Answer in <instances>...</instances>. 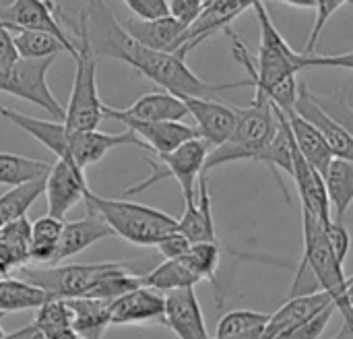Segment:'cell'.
<instances>
[{
    "mask_svg": "<svg viewBox=\"0 0 353 339\" xmlns=\"http://www.w3.org/2000/svg\"><path fill=\"white\" fill-rule=\"evenodd\" d=\"M14 60H19V56L12 46V33L0 27V64H10Z\"/></svg>",
    "mask_w": 353,
    "mask_h": 339,
    "instance_id": "cell-45",
    "label": "cell"
},
{
    "mask_svg": "<svg viewBox=\"0 0 353 339\" xmlns=\"http://www.w3.org/2000/svg\"><path fill=\"white\" fill-rule=\"evenodd\" d=\"M292 180L298 188V195L302 199V209L312 211L325 226L333 220L331 213V203L327 197V186H325V178L321 172H316L298 151L296 143H294V174Z\"/></svg>",
    "mask_w": 353,
    "mask_h": 339,
    "instance_id": "cell-21",
    "label": "cell"
},
{
    "mask_svg": "<svg viewBox=\"0 0 353 339\" xmlns=\"http://www.w3.org/2000/svg\"><path fill=\"white\" fill-rule=\"evenodd\" d=\"M72 311V329L81 339H101L110 327V304L95 298L66 300Z\"/></svg>",
    "mask_w": 353,
    "mask_h": 339,
    "instance_id": "cell-26",
    "label": "cell"
},
{
    "mask_svg": "<svg viewBox=\"0 0 353 339\" xmlns=\"http://www.w3.org/2000/svg\"><path fill=\"white\" fill-rule=\"evenodd\" d=\"M130 12L139 19H159L168 14V2L165 0H122Z\"/></svg>",
    "mask_w": 353,
    "mask_h": 339,
    "instance_id": "cell-44",
    "label": "cell"
},
{
    "mask_svg": "<svg viewBox=\"0 0 353 339\" xmlns=\"http://www.w3.org/2000/svg\"><path fill=\"white\" fill-rule=\"evenodd\" d=\"M178 232L188 238L190 244L199 242H219L215 232L213 207H211V193H209V178L203 174L196 186V199L192 203H184V213L178 220Z\"/></svg>",
    "mask_w": 353,
    "mask_h": 339,
    "instance_id": "cell-20",
    "label": "cell"
},
{
    "mask_svg": "<svg viewBox=\"0 0 353 339\" xmlns=\"http://www.w3.org/2000/svg\"><path fill=\"white\" fill-rule=\"evenodd\" d=\"M182 101L188 108V116H192L196 122L194 128L199 139H203L211 149L223 145L230 139L238 120V112L234 106L203 97H184Z\"/></svg>",
    "mask_w": 353,
    "mask_h": 339,
    "instance_id": "cell-14",
    "label": "cell"
},
{
    "mask_svg": "<svg viewBox=\"0 0 353 339\" xmlns=\"http://www.w3.org/2000/svg\"><path fill=\"white\" fill-rule=\"evenodd\" d=\"M283 4H290V6H300V8H314L316 6V0H279Z\"/></svg>",
    "mask_w": 353,
    "mask_h": 339,
    "instance_id": "cell-46",
    "label": "cell"
},
{
    "mask_svg": "<svg viewBox=\"0 0 353 339\" xmlns=\"http://www.w3.org/2000/svg\"><path fill=\"white\" fill-rule=\"evenodd\" d=\"M165 327L178 339H213L209 336L194 288L165 294Z\"/></svg>",
    "mask_w": 353,
    "mask_h": 339,
    "instance_id": "cell-15",
    "label": "cell"
},
{
    "mask_svg": "<svg viewBox=\"0 0 353 339\" xmlns=\"http://www.w3.org/2000/svg\"><path fill=\"white\" fill-rule=\"evenodd\" d=\"M48 339H54L56 336L72 329V311L66 300L50 298L46 304L37 309V317L33 321Z\"/></svg>",
    "mask_w": 353,
    "mask_h": 339,
    "instance_id": "cell-35",
    "label": "cell"
},
{
    "mask_svg": "<svg viewBox=\"0 0 353 339\" xmlns=\"http://www.w3.org/2000/svg\"><path fill=\"white\" fill-rule=\"evenodd\" d=\"M122 25L134 41L157 52H178L182 46V37L188 29L186 25H182L170 14L159 17V19L130 17Z\"/></svg>",
    "mask_w": 353,
    "mask_h": 339,
    "instance_id": "cell-19",
    "label": "cell"
},
{
    "mask_svg": "<svg viewBox=\"0 0 353 339\" xmlns=\"http://www.w3.org/2000/svg\"><path fill=\"white\" fill-rule=\"evenodd\" d=\"M85 170L68 159H56V164L46 174V201L48 215L56 220H64V215L81 201H85L89 193Z\"/></svg>",
    "mask_w": 353,
    "mask_h": 339,
    "instance_id": "cell-11",
    "label": "cell"
},
{
    "mask_svg": "<svg viewBox=\"0 0 353 339\" xmlns=\"http://www.w3.org/2000/svg\"><path fill=\"white\" fill-rule=\"evenodd\" d=\"M238 120L234 126V133L230 139L211 149L205 162V174L217 166L240 162V159H252L259 162L265 147L271 143V139L277 133V116L269 101H254L246 108H236Z\"/></svg>",
    "mask_w": 353,
    "mask_h": 339,
    "instance_id": "cell-4",
    "label": "cell"
},
{
    "mask_svg": "<svg viewBox=\"0 0 353 339\" xmlns=\"http://www.w3.org/2000/svg\"><path fill=\"white\" fill-rule=\"evenodd\" d=\"M182 263L203 282H211L215 290L219 292V282H217V269L221 263V246L219 242H199L190 244L188 253L180 257Z\"/></svg>",
    "mask_w": 353,
    "mask_h": 339,
    "instance_id": "cell-34",
    "label": "cell"
},
{
    "mask_svg": "<svg viewBox=\"0 0 353 339\" xmlns=\"http://www.w3.org/2000/svg\"><path fill=\"white\" fill-rule=\"evenodd\" d=\"M108 118L118 120L128 130H132L145 143L147 151L153 155L170 153L178 149L180 145L199 137L196 128L184 122H141V120H132L124 116H108Z\"/></svg>",
    "mask_w": 353,
    "mask_h": 339,
    "instance_id": "cell-17",
    "label": "cell"
},
{
    "mask_svg": "<svg viewBox=\"0 0 353 339\" xmlns=\"http://www.w3.org/2000/svg\"><path fill=\"white\" fill-rule=\"evenodd\" d=\"M56 56L39 60H14L10 64H0V91L25 99L41 110H46L54 120L64 122V108L52 93L46 75L54 64Z\"/></svg>",
    "mask_w": 353,
    "mask_h": 339,
    "instance_id": "cell-9",
    "label": "cell"
},
{
    "mask_svg": "<svg viewBox=\"0 0 353 339\" xmlns=\"http://www.w3.org/2000/svg\"><path fill=\"white\" fill-rule=\"evenodd\" d=\"M141 282L145 288H153L161 294H168L174 290L194 288L201 280L182 263V259H172V261H163L153 271L141 275Z\"/></svg>",
    "mask_w": 353,
    "mask_h": 339,
    "instance_id": "cell-30",
    "label": "cell"
},
{
    "mask_svg": "<svg viewBox=\"0 0 353 339\" xmlns=\"http://www.w3.org/2000/svg\"><path fill=\"white\" fill-rule=\"evenodd\" d=\"M302 222H304V255L300 265L312 271L321 290L333 298V304L343 317L345 325L353 327V309L347 300V278L343 273V263H339L327 240L325 224L308 209H302Z\"/></svg>",
    "mask_w": 353,
    "mask_h": 339,
    "instance_id": "cell-5",
    "label": "cell"
},
{
    "mask_svg": "<svg viewBox=\"0 0 353 339\" xmlns=\"http://www.w3.org/2000/svg\"><path fill=\"white\" fill-rule=\"evenodd\" d=\"M323 178H325L333 220L343 224L345 213L350 211L353 203V162L333 159Z\"/></svg>",
    "mask_w": 353,
    "mask_h": 339,
    "instance_id": "cell-27",
    "label": "cell"
},
{
    "mask_svg": "<svg viewBox=\"0 0 353 339\" xmlns=\"http://www.w3.org/2000/svg\"><path fill=\"white\" fill-rule=\"evenodd\" d=\"M261 39L256 58L250 56L246 43L240 39L236 31L225 29L232 39L234 58L248 70V79L254 87V101H269L279 108L283 114L292 112L298 99V72L302 68V52L290 48L285 37L275 27L267 2L254 4Z\"/></svg>",
    "mask_w": 353,
    "mask_h": 339,
    "instance_id": "cell-2",
    "label": "cell"
},
{
    "mask_svg": "<svg viewBox=\"0 0 353 339\" xmlns=\"http://www.w3.org/2000/svg\"><path fill=\"white\" fill-rule=\"evenodd\" d=\"M77 56H74V79L64 110V124L68 130H97L103 120V101L97 89V56L93 54L87 29L79 17L77 27Z\"/></svg>",
    "mask_w": 353,
    "mask_h": 339,
    "instance_id": "cell-6",
    "label": "cell"
},
{
    "mask_svg": "<svg viewBox=\"0 0 353 339\" xmlns=\"http://www.w3.org/2000/svg\"><path fill=\"white\" fill-rule=\"evenodd\" d=\"M155 249L163 255L165 261H172V259L184 257V255L188 253V249H190V242H188L186 236H182V234L176 230V232L168 234L163 240H159V242L155 244Z\"/></svg>",
    "mask_w": 353,
    "mask_h": 339,
    "instance_id": "cell-43",
    "label": "cell"
},
{
    "mask_svg": "<svg viewBox=\"0 0 353 339\" xmlns=\"http://www.w3.org/2000/svg\"><path fill=\"white\" fill-rule=\"evenodd\" d=\"M85 23L93 54L97 58H116L132 66L139 75L151 79L168 93L184 97L215 99L221 91L252 87L250 79L236 83H207L186 64V56L178 52H157L134 41L124 25L118 23L116 14L105 0H87V6L79 14Z\"/></svg>",
    "mask_w": 353,
    "mask_h": 339,
    "instance_id": "cell-1",
    "label": "cell"
},
{
    "mask_svg": "<svg viewBox=\"0 0 353 339\" xmlns=\"http://www.w3.org/2000/svg\"><path fill=\"white\" fill-rule=\"evenodd\" d=\"M62 220L52 215H43L31 224V244H29V261L37 265H54L60 234H62Z\"/></svg>",
    "mask_w": 353,
    "mask_h": 339,
    "instance_id": "cell-29",
    "label": "cell"
},
{
    "mask_svg": "<svg viewBox=\"0 0 353 339\" xmlns=\"http://www.w3.org/2000/svg\"><path fill=\"white\" fill-rule=\"evenodd\" d=\"M316 66H327V68H345L353 70V50L345 54H333V56H316V54H302V68H316Z\"/></svg>",
    "mask_w": 353,
    "mask_h": 339,
    "instance_id": "cell-42",
    "label": "cell"
},
{
    "mask_svg": "<svg viewBox=\"0 0 353 339\" xmlns=\"http://www.w3.org/2000/svg\"><path fill=\"white\" fill-rule=\"evenodd\" d=\"M0 339H6V333L2 331V327H0Z\"/></svg>",
    "mask_w": 353,
    "mask_h": 339,
    "instance_id": "cell-50",
    "label": "cell"
},
{
    "mask_svg": "<svg viewBox=\"0 0 353 339\" xmlns=\"http://www.w3.org/2000/svg\"><path fill=\"white\" fill-rule=\"evenodd\" d=\"M50 168L52 166L48 162L23 157L17 153H0V184L12 188V186L46 176Z\"/></svg>",
    "mask_w": 353,
    "mask_h": 339,
    "instance_id": "cell-32",
    "label": "cell"
},
{
    "mask_svg": "<svg viewBox=\"0 0 353 339\" xmlns=\"http://www.w3.org/2000/svg\"><path fill=\"white\" fill-rule=\"evenodd\" d=\"M312 99L323 108L325 114H329L335 122H339L353 135V108L347 101V89H341L333 95H319L312 91Z\"/></svg>",
    "mask_w": 353,
    "mask_h": 339,
    "instance_id": "cell-37",
    "label": "cell"
},
{
    "mask_svg": "<svg viewBox=\"0 0 353 339\" xmlns=\"http://www.w3.org/2000/svg\"><path fill=\"white\" fill-rule=\"evenodd\" d=\"M288 122H290V130H292V137H294V143L298 147V151L302 153V157L316 170L325 176L327 168L331 166V162L335 159L325 137L319 133V128L308 122L306 118H302L296 110L288 112Z\"/></svg>",
    "mask_w": 353,
    "mask_h": 339,
    "instance_id": "cell-24",
    "label": "cell"
},
{
    "mask_svg": "<svg viewBox=\"0 0 353 339\" xmlns=\"http://www.w3.org/2000/svg\"><path fill=\"white\" fill-rule=\"evenodd\" d=\"M269 319H271V315L248 311V309L230 311V313H225L219 319L215 339L232 338V336H240V333H248V331L261 329V327H265L269 323Z\"/></svg>",
    "mask_w": 353,
    "mask_h": 339,
    "instance_id": "cell-36",
    "label": "cell"
},
{
    "mask_svg": "<svg viewBox=\"0 0 353 339\" xmlns=\"http://www.w3.org/2000/svg\"><path fill=\"white\" fill-rule=\"evenodd\" d=\"M124 263H85V265H25L19 269V280L43 290L50 298L72 300L85 298L89 290L108 273Z\"/></svg>",
    "mask_w": 353,
    "mask_h": 339,
    "instance_id": "cell-7",
    "label": "cell"
},
{
    "mask_svg": "<svg viewBox=\"0 0 353 339\" xmlns=\"http://www.w3.org/2000/svg\"><path fill=\"white\" fill-rule=\"evenodd\" d=\"M54 339H81V338L77 336V331H74V329H68V331H64V333L56 336Z\"/></svg>",
    "mask_w": 353,
    "mask_h": 339,
    "instance_id": "cell-48",
    "label": "cell"
},
{
    "mask_svg": "<svg viewBox=\"0 0 353 339\" xmlns=\"http://www.w3.org/2000/svg\"><path fill=\"white\" fill-rule=\"evenodd\" d=\"M329 339H353V327L350 325H343L341 329H339V333L337 336H333V338Z\"/></svg>",
    "mask_w": 353,
    "mask_h": 339,
    "instance_id": "cell-47",
    "label": "cell"
},
{
    "mask_svg": "<svg viewBox=\"0 0 353 339\" xmlns=\"http://www.w3.org/2000/svg\"><path fill=\"white\" fill-rule=\"evenodd\" d=\"M124 325H163L165 294L153 288H137L110 304V327Z\"/></svg>",
    "mask_w": 353,
    "mask_h": 339,
    "instance_id": "cell-12",
    "label": "cell"
},
{
    "mask_svg": "<svg viewBox=\"0 0 353 339\" xmlns=\"http://www.w3.org/2000/svg\"><path fill=\"white\" fill-rule=\"evenodd\" d=\"M325 234H327V240H329V244H331L335 257L339 259V263H345L347 253H350V244H352V238H350L347 228H345L341 222L331 220V222L325 226Z\"/></svg>",
    "mask_w": 353,
    "mask_h": 339,
    "instance_id": "cell-40",
    "label": "cell"
},
{
    "mask_svg": "<svg viewBox=\"0 0 353 339\" xmlns=\"http://www.w3.org/2000/svg\"><path fill=\"white\" fill-rule=\"evenodd\" d=\"M256 2H261V0H215L211 4H207L203 8V12L199 14V19L186 29L178 54L188 56L199 43H203L213 33L230 29L234 19H238L244 10L254 8ZM263 2H267V0H263Z\"/></svg>",
    "mask_w": 353,
    "mask_h": 339,
    "instance_id": "cell-13",
    "label": "cell"
},
{
    "mask_svg": "<svg viewBox=\"0 0 353 339\" xmlns=\"http://www.w3.org/2000/svg\"><path fill=\"white\" fill-rule=\"evenodd\" d=\"M43 193H46V176L35 178L25 184H19V186H12L4 195H0V228L8 222L25 217L27 209Z\"/></svg>",
    "mask_w": 353,
    "mask_h": 339,
    "instance_id": "cell-31",
    "label": "cell"
},
{
    "mask_svg": "<svg viewBox=\"0 0 353 339\" xmlns=\"http://www.w3.org/2000/svg\"><path fill=\"white\" fill-rule=\"evenodd\" d=\"M209 151L211 147L203 139L196 137L170 153L155 155V159H149V166L153 170L151 176L134 186H128L124 191V197L139 195L165 178H174L182 188L184 203H192L196 199V182L205 174V162H207Z\"/></svg>",
    "mask_w": 353,
    "mask_h": 339,
    "instance_id": "cell-8",
    "label": "cell"
},
{
    "mask_svg": "<svg viewBox=\"0 0 353 339\" xmlns=\"http://www.w3.org/2000/svg\"><path fill=\"white\" fill-rule=\"evenodd\" d=\"M108 116H124L141 122H182L188 116V108L180 97L168 91H153L141 95L132 106L124 110L103 106V118Z\"/></svg>",
    "mask_w": 353,
    "mask_h": 339,
    "instance_id": "cell-18",
    "label": "cell"
},
{
    "mask_svg": "<svg viewBox=\"0 0 353 339\" xmlns=\"http://www.w3.org/2000/svg\"><path fill=\"white\" fill-rule=\"evenodd\" d=\"M85 205L89 213L99 215L114 234L137 246H155L168 234L178 230V220L149 205L99 197L93 191L87 193Z\"/></svg>",
    "mask_w": 353,
    "mask_h": 339,
    "instance_id": "cell-3",
    "label": "cell"
},
{
    "mask_svg": "<svg viewBox=\"0 0 353 339\" xmlns=\"http://www.w3.org/2000/svg\"><path fill=\"white\" fill-rule=\"evenodd\" d=\"M12 46L17 56L23 60H39V58L58 56L60 52H68L58 37L43 31H14Z\"/></svg>",
    "mask_w": 353,
    "mask_h": 339,
    "instance_id": "cell-33",
    "label": "cell"
},
{
    "mask_svg": "<svg viewBox=\"0 0 353 339\" xmlns=\"http://www.w3.org/2000/svg\"><path fill=\"white\" fill-rule=\"evenodd\" d=\"M335 311H337V309H335V304L327 307L325 311L316 313L314 317H310L308 321L300 323V325H298V327H294L292 331L283 333L279 339H319L323 333H325V329H327V325H329L331 317L335 315Z\"/></svg>",
    "mask_w": 353,
    "mask_h": 339,
    "instance_id": "cell-39",
    "label": "cell"
},
{
    "mask_svg": "<svg viewBox=\"0 0 353 339\" xmlns=\"http://www.w3.org/2000/svg\"><path fill=\"white\" fill-rule=\"evenodd\" d=\"M294 110L319 128L335 159L353 162V135L323 112V108L312 99V91L304 83H298V99Z\"/></svg>",
    "mask_w": 353,
    "mask_h": 339,
    "instance_id": "cell-16",
    "label": "cell"
},
{
    "mask_svg": "<svg viewBox=\"0 0 353 339\" xmlns=\"http://www.w3.org/2000/svg\"><path fill=\"white\" fill-rule=\"evenodd\" d=\"M352 0H316V6H314V25H312V31H310V37H308V43H306V50L302 54H314L316 52V46H319V39L323 35V29L325 25L329 23V19L343 6V4H350Z\"/></svg>",
    "mask_w": 353,
    "mask_h": 339,
    "instance_id": "cell-38",
    "label": "cell"
},
{
    "mask_svg": "<svg viewBox=\"0 0 353 339\" xmlns=\"http://www.w3.org/2000/svg\"><path fill=\"white\" fill-rule=\"evenodd\" d=\"M31 244V222L19 217L0 228V263L12 273L29 263Z\"/></svg>",
    "mask_w": 353,
    "mask_h": 339,
    "instance_id": "cell-25",
    "label": "cell"
},
{
    "mask_svg": "<svg viewBox=\"0 0 353 339\" xmlns=\"http://www.w3.org/2000/svg\"><path fill=\"white\" fill-rule=\"evenodd\" d=\"M347 300H350V304H352L353 309V275L347 278Z\"/></svg>",
    "mask_w": 353,
    "mask_h": 339,
    "instance_id": "cell-49",
    "label": "cell"
},
{
    "mask_svg": "<svg viewBox=\"0 0 353 339\" xmlns=\"http://www.w3.org/2000/svg\"><path fill=\"white\" fill-rule=\"evenodd\" d=\"M114 232L110 230V226L95 213H89L83 220L64 222L54 265H60L62 261L87 251L91 244H95V242H99V240H103V238H108Z\"/></svg>",
    "mask_w": 353,
    "mask_h": 339,
    "instance_id": "cell-22",
    "label": "cell"
},
{
    "mask_svg": "<svg viewBox=\"0 0 353 339\" xmlns=\"http://www.w3.org/2000/svg\"><path fill=\"white\" fill-rule=\"evenodd\" d=\"M50 296L37 286L19 278H0V317L8 313H21L39 309Z\"/></svg>",
    "mask_w": 353,
    "mask_h": 339,
    "instance_id": "cell-28",
    "label": "cell"
},
{
    "mask_svg": "<svg viewBox=\"0 0 353 339\" xmlns=\"http://www.w3.org/2000/svg\"><path fill=\"white\" fill-rule=\"evenodd\" d=\"M333 304V298L327 292H316L310 296L290 298L275 315H271L269 323L265 325V339H279L283 333L292 331L300 323L308 321L316 313L325 311Z\"/></svg>",
    "mask_w": 353,
    "mask_h": 339,
    "instance_id": "cell-23",
    "label": "cell"
},
{
    "mask_svg": "<svg viewBox=\"0 0 353 339\" xmlns=\"http://www.w3.org/2000/svg\"><path fill=\"white\" fill-rule=\"evenodd\" d=\"M165 2H168V14L186 27H190L203 12V0H165Z\"/></svg>",
    "mask_w": 353,
    "mask_h": 339,
    "instance_id": "cell-41",
    "label": "cell"
},
{
    "mask_svg": "<svg viewBox=\"0 0 353 339\" xmlns=\"http://www.w3.org/2000/svg\"><path fill=\"white\" fill-rule=\"evenodd\" d=\"M0 27L8 31H43L58 37L68 54L77 56V41L66 35L60 23V6L54 0H12L0 8Z\"/></svg>",
    "mask_w": 353,
    "mask_h": 339,
    "instance_id": "cell-10",
    "label": "cell"
}]
</instances>
